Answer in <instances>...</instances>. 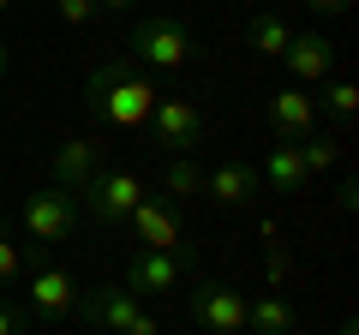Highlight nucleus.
<instances>
[{"label": "nucleus", "mask_w": 359, "mask_h": 335, "mask_svg": "<svg viewBox=\"0 0 359 335\" xmlns=\"http://www.w3.org/2000/svg\"><path fill=\"white\" fill-rule=\"evenodd\" d=\"M18 275H25V252H18V240L6 228H0V287H13Z\"/></svg>", "instance_id": "412c9836"}, {"label": "nucleus", "mask_w": 359, "mask_h": 335, "mask_svg": "<svg viewBox=\"0 0 359 335\" xmlns=\"http://www.w3.org/2000/svg\"><path fill=\"white\" fill-rule=\"evenodd\" d=\"M192 264H198L192 245H186V252H138V258L126 264V294H174Z\"/></svg>", "instance_id": "9b49d317"}, {"label": "nucleus", "mask_w": 359, "mask_h": 335, "mask_svg": "<svg viewBox=\"0 0 359 335\" xmlns=\"http://www.w3.org/2000/svg\"><path fill=\"white\" fill-rule=\"evenodd\" d=\"M78 210H84L90 221H102V228H120V221L138 210V198H144V186H138V174L132 168H96L84 186H78Z\"/></svg>", "instance_id": "20e7f679"}, {"label": "nucleus", "mask_w": 359, "mask_h": 335, "mask_svg": "<svg viewBox=\"0 0 359 335\" xmlns=\"http://www.w3.org/2000/svg\"><path fill=\"white\" fill-rule=\"evenodd\" d=\"M306 6H311V13H318V18H335V13H347L353 0H306Z\"/></svg>", "instance_id": "b1692460"}, {"label": "nucleus", "mask_w": 359, "mask_h": 335, "mask_svg": "<svg viewBox=\"0 0 359 335\" xmlns=\"http://www.w3.org/2000/svg\"><path fill=\"white\" fill-rule=\"evenodd\" d=\"M282 66H287V84H299V90L330 84V78H335V42L323 36V30H299V36L287 42Z\"/></svg>", "instance_id": "f8f14e48"}, {"label": "nucleus", "mask_w": 359, "mask_h": 335, "mask_svg": "<svg viewBox=\"0 0 359 335\" xmlns=\"http://www.w3.org/2000/svg\"><path fill=\"white\" fill-rule=\"evenodd\" d=\"M257 180H264L269 192H306V186H311V174H306V162H299V150H294V144H269L264 168H257Z\"/></svg>", "instance_id": "2eb2a0df"}, {"label": "nucleus", "mask_w": 359, "mask_h": 335, "mask_svg": "<svg viewBox=\"0 0 359 335\" xmlns=\"http://www.w3.org/2000/svg\"><path fill=\"white\" fill-rule=\"evenodd\" d=\"M18 221H25V233L36 240V252H48V245H66V240L78 233L84 210H78V192H60V186H42V192H30V198H25Z\"/></svg>", "instance_id": "7ed1b4c3"}, {"label": "nucleus", "mask_w": 359, "mask_h": 335, "mask_svg": "<svg viewBox=\"0 0 359 335\" xmlns=\"http://www.w3.org/2000/svg\"><path fill=\"white\" fill-rule=\"evenodd\" d=\"M78 311H84L90 323H102L108 335H162V323H156L150 311L138 306V294H126V287H84V294H78Z\"/></svg>", "instance_id": "39448f33"}, {"label": "nucleus", "mask_w": 359, "mask_h": 335, "mask_svg": "<svg viewBox=\"0 0 359 335\" xmlns=\"http://www.w3.org/2000/svg\"><path fill=\"white\" fill-rule=\"evenodd\" d=\"M192 30L180 25V13H150L138 30H132V60L144 72H180V66L192 60Z\"/></svg>", "instance_id": "f03ea898"}, {"label": "nucleus", "mask_w": 359, "mask_h": 335, "mask_svg": "<svg viewBox=\"0 0 359 335\" xmlns=\"http://www.w3.org/2000/svg\"><path fill=\"white\" fill-rule=\"evenodd\" d=\"M30 311L25 306H13V299H0V335H30Z\"/></svg>", "instance_id": "5701e85b"}, {"label": "nucleus", "mask_w": 359, "mask_h": 335, "mask_svg": "<svg viewBox=\"0 0 359 335\" xmlns=\"http://www.w3.org/2000/svg\"><path fill=\"white\" fill-rule=\"evenodd\" d=\"M162 192L174 198V204L198 198V192H204V168H198L192 156H168V162H162Z\"/></svg>", "instance_id": "a211bd4d"}, {"label": "nucleus", "mask_w": 359, "mask_h": 335, "mask_svg": "<svg viewBox=\"0 0 359 335\" xmlns=\"http://www.w3.org/2000/svg\"><path fill=\"white\" fill-rule=\"evenodd\" d=\"M294 329H299V317H294V306L282 294L245 299V335H294Z\"/></svg>", "instance_id": "dca6fc26"}, {"label": "nucleus", "mask_w": 359, "mask_h": 335, "mask_svg": "<svg viewBox=\"0 0 359 335\" xmlns=\"http://www.w3.org/2000/svg\"><path fill=\"white\" fill-rule=\"evenodd\" d=\"M264 120L276 132V144H306L318 132V96L299 84H276V96L264 102Z\"/></svg>", "instance_id": "9d476101"}, {"label": "nucleus", "mask_w": 359, "mask_h": 335, "mask_svg": "<svg viewBox=\"0 0 359 335\" xmlns=\"http://www.w3.org/2000/svg\"><path fill=\"white\" fill-rule=\"evenodd\" d=\"M144 132H150V144L162 156H192L198 138H204V114H198V102H186V96H156Z\"/></svg>", "instance_id": "423d86ee"}, {"label": "nucleus", "mask_w": 359, "mask_h": 335, "mask_svg": "<svg viewBox=\"0 0 359 335\" xmlns=\"http://www.w3.org/2000/svg\"><path fill=\"white\" fill-rule=\"evenodd\" d=\"M6 66H13V48H6V42H0V72H6Z\"/></svg>", "instance_id": "a878e982"}, {"label": "nucleus", "mask_w": 359, "mask_h": 335, "mask_svg": "<svg viewBox=\"0 0 359 335\" xmlns=\"http://www.w3.org/2000/svg\"><path fill=\"white\" fill-rule=\"evenodd\" d=\"M102 13H132V0H96Z\"/></svg>", "instance_id": "393cba45"}, {"label": "nucleus", "mask_w": 359, "mask_h": 335, "mask_svg": "<svg viewBox=\"0 0 359 335\" xmlns=\"http://www.w3.org/2000/svg\"><path fill=\"white\" fill-rule=\"evenodd\" d=\"M78 294H84V287H78L60 264H42V258L30 264V275H25V311L30 317H48V323L78 317Z\"/></svg>", "instance_id": "0eeeda50"}, {"label": "nucleus", "mask_w": 359, "mask_h": 335, "mask_svg": "<svg viewBox=\"0 0 359 335\" xmlns=\"http://www.w3.org/2000/svg\"><path fill=\"white\" fill-rule=\"evenodd\" d=\"M294 150H299V162H306V174H330V168L341 162V144H330L323 132H311V138L294 144Z\"/></svg>", "instance_id": "aec40b11"}, {"label": "nucleus", "mask_w": 359, "mask_h": 335, "mask_svg": "<svg viewBox=\"0 0 359 335\" xmlns=\"http://www.w3.org/2000/svg\"><path fill=\"white\" fill-rule=\"evenodd\" d=\"M257 168H245V162H216V168H204V192L216 198L222 210H240V204H252L257 198Z\"/></svg>", "instance_id": "4468645a"}, {"label": "nucleus", "mask_w": 359, "mask_h": 335, "mask_svg": "<svg viewBox=\"0 0 359 335\" xmlns=\"http://www.w3.org/2000/svg\"><path fill=\"white\" fill-rule=\"evenodd\" d=\"M54 13H60V25L84 30V25H96V18H102V6H96V0H54Z\"/></svg>", "instance_id": "4be33fe9"}, {"label": "nucleus", "mask_w": 359, "mask_h": 335, "mask_svg": "<svg viewBox=\"0 0 359 335\" xmlns=\"http://www.w3.org/2000/svg\"><path fill=\"white\" fill-rule=\"evenodd\" d=\"M102 150H108V144H102V138H90V132H78V138L54 144V186H60V192H78V186H84L96 168H108Z\"/></svg>", "instance_id": "ddd939ff"}, {"label": "nucleus", "mask_w": 359, "mask_h": 335, "mask_svg": "<svg viewBox=\"0 0 359 335\" xmlns=\"http://www.w3.org/2000/svg\"><path fill=\"white\" fill-rule=\"evenodd\" d=\"M186 311L204 335H245V294L228 282H198L186 294Z\"/></svg>", "instance_id": "6e6552de"}, {"label": "nucleus", "mask_w": 359, "mask_h": 335, "mask_svg": "<svg viewBox=\"0 0 359 335\" xmlns=\"http://www.w3.org/2000/svg\"><path fill=\"white\" fill-rule=\"evenodd\" d=\"M132 240L138 252H186V233H180V204L168 192H144L138 210H132Z\"/></svg>", "instance_id": "1a4fd4ad"}, {"label": "nucleus", "mask_w": 359, "mask_h": 335, "mask_svg": "<svg viewBox=\"0 0 359 335\" xmlns=\"http://www.w3.org/2000/svg\"><path fill=\"white\" fill-rule=\"evenodd\" d=\"M245 36H252V48L264 54V60H282L287 42H294V30H287V18L276 13V6H264V13H252V30H245Z\"/></svg>", "instance_id": "f3484780"}, {"label": "nucleus", "mask_w": 359, "mask_h": 335, "mask_svg": "<svg viewBox=\"0 0 359 335\" xmlns=\"http://www.w3.org/2000/svg\"><path fill=\"white\" fill-rule=\"evenodd\" d=\"M0 13H13V0H0Z\"/></svg>", "instance_id": "bb28decb"}, {"label": "nucleus", "mask_w": 359, "mask_h": 335, "mask_svg": "<svg viewBox=\"0 0 359 335\" xmlns=\"http://www.w3.org/2000/svg\"><path fill=\"white\" fill-rule=\"evenodd\" d=\"M156 96H162L156 78L144 72L132 54H114V60H102L84 78V114L96 120V126H114V132H144Z\"/></svg>", "instance_id": "f257e3e1"}, {"label": "nucleus", "mask_w": 359, "mask_h": 335, "mask_svg": "<svg viewBox=\"0 0 359 335\" xmlns=\"http://www.w3.org/2000/svg\"><path fill=\"white\" fill-rule=\"evenodd\" d=\"M323 114H330L335 126H347V120L359 114V84L353 78H330V84H323Z\"/></svg>", "instance_id": "6ab92c4d"}]
</instances>
